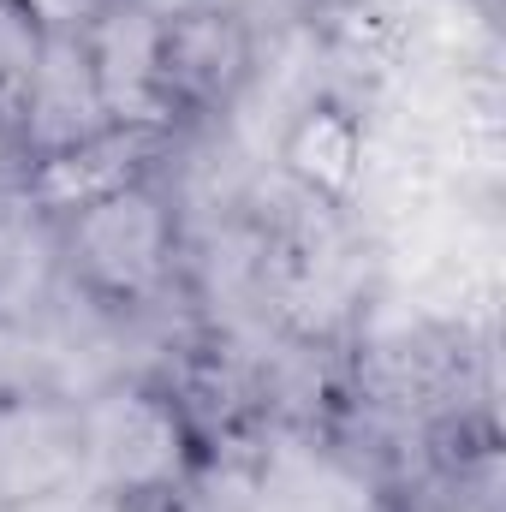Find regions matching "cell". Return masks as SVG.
I'll list each match as a JSON object with an SVG mask.
<instances>
[{
    "mask_svg": "<svg viewBox=\"0 0 506 512\" xmlns=\"http://www.w3.org/2000/svg\"><path fill=\"white\" fill-rule=\"evenodd\" d=\"M72 262L108 298H137L167 268V215L149 191H114L72 221Z\"/></svg>",
    "mask_w": 506,
    "mask_h": 512,
    "instance_id": "6da1fadb",
    "label": "cell"
},
{
    "mask_svg": "<svg viewBox=\"0 0 506 512\" xmlns=\"http://www.w3.org/2000/svg\"><path fill=\"white\" fill-rule=\"evenodd\" d=\"M84 471V417L42 393L0 399V512L66 495Z\"/></svg>",
    "mask_w": 506,
    "mask_h": 512,
    "instance_id": "7a4b0ae2",
    "label": "cell"
},
{
    "mask_svg": "<svg viewBox=\"0 0 506 512\" xmlns=\"http://www.w3.org/2000/svg\"><path fill=\"white\" fill-rule=\"evenodd\" d=\"M84 465L114 495H155L179 477V423L161 399L114 393L84 411Z\"/></svg>",
    "mask_w": 506,
    "mask_h": 512,
    "instance_id": "3957f363",
    "label": "cell"
},
{
    "mask_svg": "<svg viewBox=\"0 0 506 512\" xmlns=\"http://www.w3.org/2000/svg\"><path fill=\"white\" fill-rule=\"evenodd\" d=\"M24 120H30V137L48 155L108 131V108H102L96 72H90V48H84L78 30L36 36V60L24 72Z\"/></svg>",
    "mask_w": 506,
    "mask_h": 512,
    "instance_id": "277c9868",
    "label": "cell"
},
{
    "mask_svg": "<svg viewBox=\"0 0 506 512\" xmlns=\"http://www.w3.org/2000/svg\"><path fill=\"white\" fill-rule=\"evenodd\" d=\"M239 78H245V24L239 18L209 6V12H185V18L161 24V66H155L161 96L221 102Z\"/></svg>",
    "mask_w": 506,
    "mask_h": 512,
    "instance_id": "5b68a950",
    "label": "cell"
},
{
    "mask_svg": "<svg viewBox=\"0 0 506 512\" xmlns=\"http://www.w3.org/2000/svg\"><path fill=\"white\" fill-rule=\"evenodd\" d=\"M90 48V72L102 90V108L114 120H149V108L161 102L155 66H161V24L149 6H120L102 12L96 30L84 36Z\"/></svg>",
    "mask_w": 506,
    "mask_h": 512,
    "instance_id": "8992f818",
    "label": "cell"
},
{
    "mask_svg": "<svg viewBox=\"0 0 506 512\" xmlns=\"http://www.w3.org/2000/svg\"><path fill=\"white\" fill-rule=\"evenodd\" d=\"M137 149H143L137 131H96L90 143H72V149L48 155V167L36 173V203L78 215V209H90V203L126 191Z\"/></svg>",
    "mask_w": 506,
    "mask_h": 512,
    "instance_id": "52a82bcc",
    "label": "cell"
},
{
    "mask_svg": "<svg viewBox=\"0 0 506 512\" xmlns=\"http://www.w3.org/2000/svg\"><path fill=\"white\" fill-rule=\"evenodd\" d=\"M251 512H364V495L340 465L286 453L262 477V495H251Z\"/></svg>",
    "mask_w": 506,
    "mask_h": 512,
    "instance_id": "ba28073f",
    "label": "cell"
},
{
    "mask_svg": "<svg viewBox=\"0 0 506 512\" xmlns=\"http://www.w3.org/2000/svg\"><path fill=\"white\" fill-rule=\"evenodd\" d=\"M292 161H298L304 179L340 191L358 173V131L346 126V120H334V114H316V120H304L298 137H292Z\"/></svg>",
    "mask_w": 506,
    "mask_h": 512,
    "instance_id": "9c48e42d",
    "label": "cell"
},
{
    "mask_svg": "<svg viewBox=\"0 0 506 512\" xmlns=\"http://www.w3.org/2000/svg\"><path fill=\"white\" fill-rule=\"evenodd\" d=\"M36 262H42L36 256V209L18 197H0V292L18 286Z\"/></svg>",
    "mask_w": 506,
    "mask_h": 512,
    "instance_id": "30bf717a",
    "label": "cell"
},
{
    "mask_svg": "<svg viewBox=\"0 0 506 512\" xmlns=\"http://www.w3.org/2000/svg\"><path fill=\"white\" fill-rule=\"evenodd\" d=\"M12 6H18L24 18H36L42 36H48V30H78V18H84L96 0H12Z\"/></svg>",
    "mask_w": 506,
    "mask_h": 512,
    "instance_id": "8fae6325",
    "label": "cell"
}]
</instances>
